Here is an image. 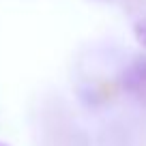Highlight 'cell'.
<instances>
[{"label": "cell", "instance_id": "obj_3", "mask_svg": "<svg viewBox=\"0 0 146 146\" xmlns=\"http://www.w3.org/2000/svg\"><path fill=\"white\" fill-rule=\"evenodd\" d=\"M0 146H9V144H5V142H0Z\"/></svg>", "mask_w": 146, "mask_h": 146}, {"label": "cell", "instance_id": "obj_2", "mask_svg": "<svg viewBox=\"0 0 146 146\" xmlns=\"http://www.w3.org/2000/svg\"><path fill=\"white\" fill-rule=\"evenodd\" d=\"M133 32H135L137 43L146 47V17H142L140 22H135V26H133Z\"/></svg>", "mask_w": 146, "mask_h": 146}, {"label": "cell", "instance_id": "obj_1", "mask_svg": "<svg viewBox=\"0 0 146 146\" xmlns=\"http://www.w3.org/2000/svg\"><path fill=\"white\" fill-rule=\"evenodd\" d=\"M120 86L142 108H146V56H137L127 64L120 78Z\"/></svg>", "mask_w": 146, "mask_h": 146}]
</instances>
